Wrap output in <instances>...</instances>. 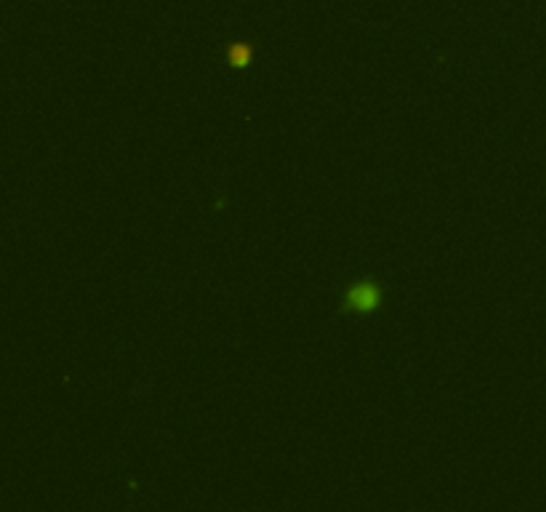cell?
<instances>
[{
    "mask_svg": "<svg viewBox=\"0 0 546 512\" xmlns=\"http://www.w3.org/2000/svg\"><path fill=\"white\" fill-rule=\"evenodd\" d=\"M381 296H384V294H381V288L376 286L373 280H360V283H355V286L344 294V305H342V307H344L346 312L368 315V312L379 309Z\"/></svg>",
    "mask_w": 546,
    "mask_h": 512,
    "instance_id": "6da1fadb",
    "label": "cell"
},
{
    "mask_svg": "<svg viewBox=\"0 0 546 512\" xmlns=\"http://www.w3.org/2000/svg\"><path fill=\"white\" fill-rule=\"evenodd\" d=\"M227 59H229L232 67L243 70V67H248L251 59H253V48H251L248 43H232V45L227 48Z\"/></svg>",
    "mask_w": 546,
    "mask_h": 512,
    "instance_id": "7a4b0ae2",
    "label": "cell"
}]
</instances>
